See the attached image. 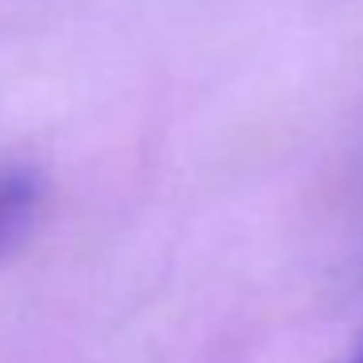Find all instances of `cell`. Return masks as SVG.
I'll return each instance as SVG.
<instances>
[{"instance_id":"obj_2","label":"cell","mask_w":363,"mask_h":363,"mask_svg":"<svg viewBox=\"0 0 363 363\" xmlns=\"http://www.w3.org/2000/svg\"><path fill=\"white\" fill-rule=\"evenodd\" d=\"M352 363H363V344H359V352H355V359Z\"/></svg>"},{"instance_id":"obj_1","label":"cell","mask_w":363,"mask_h":363,"mask_svg":"<svg viewBox=\"0 0 363 363\" xmlns=\"http://www.w3.org/2000/svg\"><path fill=\"white\" fill-rule=\"evenodd\" d=\"M40 180L28 168L0 164V250H9L40 211Z\"/></svg>"}]
</instances>
